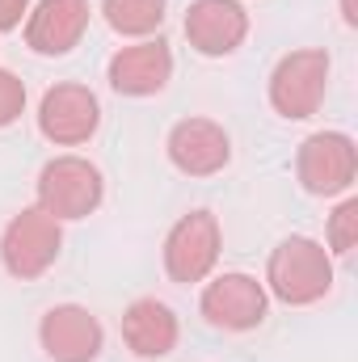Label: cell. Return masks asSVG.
<instances>
[{
    "instance_id": "cell-1",
    "label": "cell",
    "mask_w": 358,
    "mask_h": 362,
    "mask_svg": "<svg viewBox=\"0 0 358 362\" xmlns=\"http://www.w3.org/2000/svg\"><path fill=\"white\" fill-rule=\"evenodd\" d=\"M333 274H329V257L316 240H282L278 253L270 257V286L278 299L287 303H312L329 291Z\"/></svg>"
},
{
    "instance_id": "cell-2",
    "label": "cell",
    "mask_w": 358,
    "mask_h": 362,
    "mask_svg": "<svg viewBox=\"0 0 358 362\" xmlns=\"http://www.w3.org/2000/svg\"><path fill=\"white\" fill-rule=\"evenodd\" d=\"M38 202L51 219H81L101 202V173L81 156H59L38 177Z\"/></svg>"
},
{
    "instance_id": "cell-3",
    "label": "cell",
    "mask_w": 358,
    "mask_h": 362,
    "mask_svg": "<svg viewBox=\"0 0 358 362\" xmlns=\"http://www.w3.org/2000/svg\"><path fill=\"white\" fill-rule=\"evenodd\" d=\"M215 257H219V223L211 211H190L185 219L173 223L165 240V270L173 282L181 286L202 282L215 266Z\"/></svg>"
},
{
    "instance_id": "cell-4",
    "label": "cell",
    "mask_w": 358,
    "mask_h": 362,
    "mask_svg": "<svg viewBox=\"0 0 358 362\" xmlns=\"http://www.w3.org/2000/svg\"><path fill=\"white\" fill-rule=\"evenodd\" d=\"M4 270L13 278H38L55 257H59V223L47 211H21L0 240Z\"/></svg>"
},
{
    "instance_id": "cell-5",
    "label": "cell",
    "mask_w": 358,
    "mask_h": 362,
    "mask_svg": "<svg viewBox=\"0 0 358 362\" xmlns=\"http://www.w3.org/2000/svg\"><path fill=\"white\" fill-rule=\"evenodd\" d=\"M202 316L215 329L241 333V329H253V325L266 320V295H262L258 278H249V274H224V278H215L202 291Z\"/></svg>"
},
{
    "instance_id": "cell-6",
    "label": "cell",
    "mask_w": 358,
    "mask_h": 362,
    "mask_svg": "<svg viewBox=\"0 0 358 362\" xmlns=\"http://www.w3.org/2000/svg\"><path fill=\"white\" fill-rule=\"evenodd\" d=\"M169 160L190 177H211L232 160V139L211 118H185L169 131Z\"/></svg>"
},
{
    "instance_id": "cell-7",
    "label": "cell",
    "mask_w": 358,
    "mask_h": 362,
    "mask_svg": "<svg viewBox=\"0 0 358 362\" xmlns=\"http://www.w3.org/2000/svg\"><path fill=\"white\" fill-rule=\"evenodd\" d=\"M325 72H329V59L316 51H299V55H287L278 64L270 97L282 110V118H308L316 110V101L325 93Z\"/></svg>"
},
{
    "instance_id": "cell-8",
    "label": "cell",
    "mask_w": 358,
    "mask_h": 362,
    "mask_svg": "<svg viewBox=\"0 0 358 362\" xmlns=\"http://www.w3.org/2000/svg\"><path fill=\"white\" fill-rule=\"evenodd\" d=\"M42 350L55 362H93L101 354V325L93 320V312L76 308V303H64V308H51L42 316Z\"/></svg>"
},
{
    "instance_id": "cell-9",
    "label": "cell",
    "mask_w": 358,
    "mask_h": 362,
    "mask_svg": "<svg viewBox=\"0 0 358 362\" xmlns=\"http://www.w3.org/2000/svg\"><path fill=\"white\" fill-rule=\"evenodd\" d=\"M97 118H101V110H97V97H93L89 89H81V85H59V89H51L42 97L38 127H42L47 139L72 148V144H85L93 131H97Z\"/></svg>"
},
{
    "instance_id": "cell-10",
    "label": "cell",
    "mask_w": 358,
    "mask_h": 362,
    "mask_svg": "<svg viewBox=\"0 0 358 362\" xmlns=\"http://www.w3.org/2000/svg\"><path fill=\"white\" fill-rule=\"evenodd\" d=\"M249 30V17L236 0H194L185 17V34L198 55H232Z\"/></svg>"
},
{
    "instance_id": "cell-11",
    "label": "cell",
    "mask_w": 358,
    "mask_h": 362,
    "mask_svg": "<svg viewBox=\"0 0 358 362\" xmlns=\"http://www.w3.org/2000/svg\"><path fill=\"white\" fill-rule=\"evenodd\" d=\"M173 72V55L169 47L156 38V42H135V47H122L114 59H110V85L122 93V97H148V93H161L165 81Z\"/></svg>"
},
{
    "instance_id": "cell-12",
    "label": "cell",
    "mask_w": 358,
    "mask_h": 362,
    "mask_svg": "<svg viewBox=\"0 0 358 362\" xmlns=\"http://www.w3.org/2000/svg\"><path fill=\"white\" fill-rule=\"evenodd\" d=\"M299 177L308 194H337L354 177V144L346 135H312L299 156Z\"/></svg>"
},
{
    "instance_id": "cell-13",
    "label": "cell",
    "mask_w": 358,
    "mask_h": 362,
    "mask_svg": "<svg viewBox=\"0 0 358 362\" xmlns=\"http://www.w3.org/2000/svg\"><path fill=\"white\" fill-rule=\"evenodd\" d=\"M122 337L139 358H165L178 346V316L161 299H135L122 316Z\"/></svg>"
},
{
    "instance_id": "cell-14",
    "label": "cell",
    "mask_w": 358,
    "mask_h": 362,
    "mask_svg": "<svg viewBox=\"0 0 358 362\" xmlns=\"http://www.w3.org/2000/svg\"><path fill=\"white\" fill-rule=\"evenodd\" d=\"M89 4L85 0H42L30 21V47L38 55H68L85 34Z\"/></svg>"
},
{
    "instance_id": "cell-15",
    "label": "cell",
    "mask_w": 358,
    "mask_h": 362,
    "mask_svg": "<svg viewBox=\"0 0 358 362\" xmlns=\"http://www.w3.org/2000/svg\"><path fill=\"white\" fill-rule=\"evenodd\" d=\"M105 21L118 34H152L165 21V0H105Z\"/></svg>"
},
{
    "instance_id": "cell-16",
    "label": "cell",
    "mask_w": 358,
    "mask_h": 362,
    "mask_svg": "<svg viewBox=\"0 0 358 362\" xmlns=\"http://www.w3.org/2000/svg\"><path fill=\"white\" fill-rule=\"evenodd\" d=\"M25 105V89L13 72H0V127H8Z\"/></svg>"
},
{
    "instance_id": "cell-17",
    "label": "cell",
    "mask_w": 358,
    "mask_h": 362,
    "mask_svg": "<svg viewBox=\"0 0 358 362\" xmlns=\"http://www.w3.org/2000/svg\"><path fill=\"white\" fill-rule=\"evenodd\" d=\"M354 211H358V202H346V206L333 215V253H342V257H346L350 245H354V219H358Z\"/></svg>"
},
{
    "instance_id": "cell-18",
    "label": "cell",
    "mask_w": 358,
    "mask_h": 362,
    "mask_svg": "<svg viewBox=\"0 0 358 362\" xmlns=\"http://www.w3.org/2000/svg\"><path fill=\"white\" fill-rule=\"evenodd\" d=\"M21 17H25V0H0V30L21 25Z\"/></svg>"
}]
</instances>
